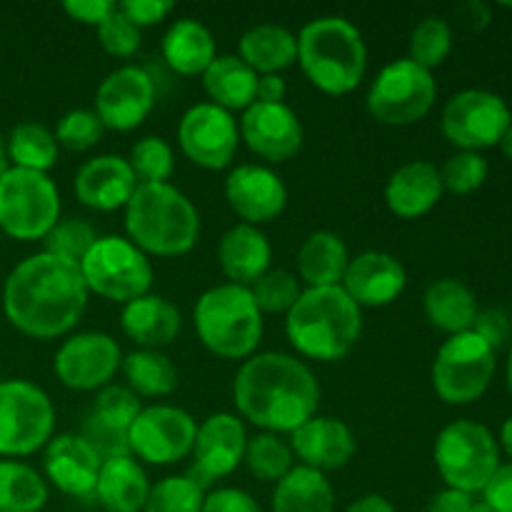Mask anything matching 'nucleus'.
Returning <instances> with one entry per match:
<instances>
[{"label": "nucleus", "mask_w": 512, "mask_h": 512, "mask_svg": "<svg viewBox=\"0 0 512 512\" xmlns=\"http://www.w3.org/2000/svg\"><path fill=\"white\" fill-rule=\"evenodd\" d=\"M88 295L78 263L40 250L20 260L5 278L3 313L28 338H63L83 318Z\"/></svg>", "instance_id": "f257e3e1"}, {"label": "nucleus", "mask_w": 512, "mask_h": 512, "mask_svg": "<svg viewBox=\"0 0 512 512\" xmlns=\"http://www.w3.org/2000/svg\"><path fill=\"white\" fill-rule=\"evenodd\" d=\"M240 418L263 433H295L315 418L320 385L313 370L288 353H255L243 360L233 383Z\"/></svg>", "instance_id": "f03ea898"}, {"label": "nucleus", "mask_w": 512, "mask_h": 512, "mask_svg": "<svg viewBox=\"0 0 512 512\" xmlns=\"http://www.w3.org/2000/svg\"><path fill=\"white\" fill-rule=\"evenodd\" d=\"M363 310L335 288H305L285 315V335L300 358L338 363L358 345Z\"/></svg>", "instance_id": "7ed1b4c3"}, {"label": "nucleus", "mask_w": 512, "mask_h": 512, "mask_svg": "<svg viewBox=\"0 0 512 512\" xmlns=\"http://www.w3.org/2000/svg\"><path fill=\"white\" fill-rule=\"evenodd\" d=\"M125 233L145 255L178 258L198 243L200 213L175 185L140 183L125 205Z\"/></svg>", "instance_id": "20e7f679"}, {"label": "nucleus", "mask_w": 512, "mask_h": 512, "mask_svg": "<svg viewBox=\"0 0 512 512\" xmlns=\"http://www.w3.org/2000/svg\"><path fill=\"white\" fill-rule=\"evenodd\" d=\"M298 63L305 78L328 95H348L363 83L368 45L343 15H320L300 28Z\"/></svg>", "instance_id": "39448f33"}, {"label": "nucleus", "mask_w": 512, "mask_h": 512, "mask_svg": "<svg viewBox=\"0 0 512 512\" xmlns=\"http://www.w3.org/2000/svg\"><path fill=\"white\" fill-rule=\"evenodd\" d=\"M200 343L223 360H248L263 340V313L250 288L223 283L198 298L193 310Z\"/></svg>", "instance_id": "423d86ee"}, {"label": "nucleus", "mask_w": 512, "mask_h": 512, "mask_svg": "<svg viewBox=\"0 0 512 512\" xmlns=\"http://www.w3.org/2000/svg\"><path fill=\"white\" fill-rule=\"evenodd\" d=\"M500 445L493 430L475 420H453L435 438L433 458L450 490L478 495L500 468Z\"/></svg>", "instance_id": "0eeeda50"}, {"label": "nucleus", "mask_w": 512, "mask_h": 512, "mask_svg": "<svg viewBox=\"0 0 512 512\" xmlns=\"http://www.w3.org/2000/svg\"><path fill=\"white\" fill-rule=\"evenodd\" d=\"M60 220V193L48 173L8 165L0 175V230L13 240L33 243Z\"/></svg>", "instance_id": "6e6552de"}, {"label": "nucleus", "mask_w": 512, "mask_h": 512, "mask_svg": "<svg viewBox=\"0 0 512 512\" xmlns=\"http://www.w3.org/2000/svg\"><path fill=\"white\" fill-rule=\"evenodd\" d=\"M80 273L90 293L123 305L148 295L153 285L150 258L123 235H100L80 260Z\"/></svg>", "instance_id": "1a4fd4ad"}, {"label": "nucleus", "mask_w": 512, "mask_h": 512, "mask_svg": "<svg viewBox=\"0 0 512 512\" xmlns=\"http://www.w3.org/2000/svg\"><path fill=\"white\" fill-rule=\"evenodd\" d=\"M55 405L30 380H0V458H25L50 443Z\"/></svg>", "instance_id": "9d476101"}, {"label": "nucleus", "mask_w": 512, "mask_h": 512, "mask_svg": "<svg viewBox=\"0 0 512 512\" xmlns=\"http://www.w3.org/2000/svg\"><path fill=\"white\" fill-rule=\"evenodd\" d=\"M498 368V353L483 338L450 335L433 360V390L443 403L470 405L488 393Z\"/></svg>", "instance_id": "9b49d317"}, {"label": "nucleus", "mask_w": 512, "mask_h": 512, "mask_svg": "<svg viewBox=\"0 0 512 512\" xmlns=\"http://www.w3.org/2000/svg\"><path fill=\"white\" fill-rule=\"evenodd\" d=\"M438 83L433 73L410 58H398L385 65L368 90V113L390 128L415 125L433 110Z\"/></svg>", "instance_id": "f8f14e48"}, {"label": "nucleus", "mask_w": 512, "mask_h": 512, "mask_svg": "<svg viewBox=\"0 0 512 512\" xmlns=\"http://www.w3.org/2000/svg\"><path fill=\"white\" fill-rule=\"evenodd\" d=\"M510 125L512 113L503 95L483 88H468L450 95L440 115L445 140L468 153L495 148Z\"/></svg>", "instance_id": "ddd939ff"}, {"label": "nucleus", "mask_w": 512, "mask_h": 512, "mask_svg": "<svg viewBox=\"0 0 512 512\" xmlns=\"http://www.w3.org/2000/svg\"><path fill=\"white\" fill-rule=\"evenodd\" d=\"M198 423L175 405H148L128 428L130 455L138 463L175 465L193 455Z\"/></svg>", "instance_id": "4468645a"}, {"label": "nucleus", "mask_w": 512, "mask_h": 512, "mask_svg": "<svg viewBox=\"0 0 512 512\" xmlns=\"http://www.w3.org/2000/svg\"><path fill=\"white\" fill-rule=\"evenodd\" d=\"M178 145L190 163L205 170H223L240 148L238 120L233 113L208 103H195L178 123Z\"/></svg>", "instance_id": "2eb2a0df"}, {"label": "nucleus", "mask_w": 512, "mask_h": 512, "mask_svg": "<svg viewBox=\"0 0 512 512\" xmlns=\"http://www.w3.org/2000/svg\"><path fill=\"white\" fill-rule=\"evenodd\" d=\"M123 365V350L108 333H75L58 348L53 370L68 390H103Z\"/></svg>", "instance_id": "dca6fc26"}, {"label": "nucleus", "mask_w": 512, "mask_h": 512, "mask_svg": "<svg viewBox=\"0 0 512 512\" xmlns=\"http://www.w3.org/2000/svg\"><path fill=\"white\" fill-rule=\"evenodd\" d=\"M155 105V83L140 65H120L95 90V115L103 128L130 133L140 128Z\"/></svg>", "instance_id": "f3484780"}, {"label": "nucleus", "mask_w": 512, "mask_h": 512, "mask_svg": "<svg viewBox=\"0 0 512 512\" xmlns=\"http://www.w3.org/2000/svg\"><path fill=\"white\" fill-rule=\"evenodd\" d=\"M245 448H248V433L238 415L213 413L198 425L193 445L195 465L190 478L198 485L208 488L213 480L228 478L243 465Z\"/></svg>", "instance_id": "a211bd4d"}, {"label": "nucleus", "mask_w": 512, "mask_h": 512, "mask_svg": "<svg viewBox=\"0 0 512 512\" xmlns=\"http://www.w3.org/2000/svg\"><path fill=\"white\" fill-rule=\"evenodd\" d=\"M240 140L268 163H288L305 143V128L288 103H253L238 120Z\"/></svg>", "instance_id": "6ab92c4d"}, {"label": "nucleus", "mask_w": 512, "mask_h": 512, "mask_svg": "<svg viewBox=\"0 0 512 512\" xmlns=\"http://www.w3.org/2000/svg\"><path fill=\"white\" fill-rule=\"evenodd\" d=\"M225 200L245 225H268L288 205V188L283 178L268 165H235L225 178Z\"/></svg>", "instance_id": "aec40b11"}, {"label": "nucleus", "mask_w": 512, "mask_h": 512, "mask_svg": "<svg viewBox=\"0 0 512 512\" xmlns=\"http://www.w3.org/2000/svg\"><path fill=\"white\" fill-rule=\"evenodd\" d=\"M405 285H408V273L395 255L383 250H365L350 258L340 288L363 310L395 303L403 295Z\"/></svg>", "instance_id": "412c9836"}, {"label": "nucleus", "mask_w": 512, "mask_h": 512, "mask_svg": "<svg viewBox=\"0 0 512 512\" xmlns=\"http://www.w3.org/2000/svg\"><path fill=\"white\" fill-rule=\"evenodd\" d=\"M133 168L123 155H95L85 160L75 173V198L90 210L98 213H113L128 205L138 188Z\"/></svg>", "instance_id": "4be33fe9"}, {"label": "nucleus", "mask_w": 512, "mask_h": 512, "mask_svg": "<svg viewBox=\"0 0 512 512\" xmlns=\"http://www.w3.org/2000/svg\"><path fill=\"white\" fill-rule=\"evenodd\" d=\"M45 475L50 483L70 498H90L100 475V455L83 435H53L45 445Z\"/></svg>", "instance_id": "5701e85b"}, {"label": "nucleus", "mask_w": 512, "mask_h": 512, "mask_svg": "<svg viewBox=\"0 0 512 512\" xmlns=\"http://www.w3.org/2000/svg\"><path fill=\"white\" fill-rule=\"evenodd\" d=\"M290 450L300 465L328 473V470L345 468L353 460L358 443L348 423L328 415H315L295 433H290Z\"/></svg>", "instance_id": "b1692460"}, {"label": "nucleus", "mask_w": 512, "mask_h": 512, "mask_svg": "<svg viewBox=\"0 0 512 512\" xmlns=\"http://www.w3.org/2000/svg\"><path fill=\"white\" fill-rule=\"evenodd\" d=\"M443 193L438 165L430 160H410L393 170L385 183V205L398 218L415 220L428 215L440 203Z\"/></svg>", "instance_id": "393cba45"}, {"label": "nucleus", "mask_w": 512, "mask_h": 512, "mask_svg": "<svg viewBox=\"0 0 512 512\" xmlns=\"http://www.w3.org/2000/svg\"><path fill=\"white\" fill-rule=\"evenodd\" d=\"M120 328H123L125 338L133 340L138 348L160 350L175 343L180 328H183V318L168 298L148 293L123 305Z\"/></svg>", "instance_id": "a878e982"}, {"label": "nucleus", "mask_w": 512, "mask_h": 512, "mask_svg": "<svg viewBox=\"0 0 512 512\" xmlns=\"http://www.w3.org/2000/svg\"><path fill=\"white\" fill-rule=\"evenodd\" d=\"M270 260H273L270 240L255 225H233L218 243L220 270L233 285L250 288L260 275L268 273Z\"/></svg>", "instance_id": "bb28decb"}, {"label": "nucleus", "mask_w": 512, "mask_h": 512, "mask_svg": "<svg viewBox=\"0 0 512 512\" xmlns=\"http://www.w3.org/2000/svg\"><path fill=\"white\" fill-rule=\"evenodd\" d=\"M95 498L108 512H143L150 495V480L133 455L103 460Z\"/></svg>", "instance_id": "cd10ccee"}, {"label": "nucleus", "mask_w": 512, "mask_h": 512, "mask_svg": "<svg viewBox=\"0 0 512 512\" xmlns=\"http://www.w3.org/2000/svg\"><path fill=\"white\" fill-rule=\"evenodd\" d=\"M423 310L428 323L450 338V335L473 330L475 318L480 313V305L473 290L463 280L440 278L435 283H430L428 290H425Z\"/></svg>", "instance_id": "c85d7f7f"}, {"label": "nucleus", "mask_w": 512, "mask_h": 512, "mask_svg": "<svg viewBox=\"0 0 512 512\" xmlns=\"http://www.w3.org/2000/svg\"><path fill=\"white\" fill-rule=\"evenodd\" d=\"M163 60L178 75H203L218 50L208 25L195 18H180L170 23L163 35Z\"/></svg>", "instance_id": "c756f323"}, {"label": "nucleus", "mask_w": 512, "mask_h": 512, "mask_svg": "<svg viewBox=\"0 0 512 512\" xmlns=\"http://www.w3.org/2000/svg\"><path fill=\"white\" fill-rule=\"evenodd\" d=\"M350 253L345 240L330 230H315L298 250V280L308 288H335L343 283Z\"/></svg>", "instance_id": "7c9ffc66"}, {"label": "nucleus", "mask_w": 512, "mask_h": 512, "mask_svg": "<svg viewBox=\"0 0 512 512\" xmlns=\"http://www.w3.org/2000/svg\"><path fill=\"white\" fill-rule=\"evenodd\" d=\"M238 58L258 75H280V70L298 63V38L283 25H253L240 38Z\"/></svg>", "instance_id": "2f4dec72"}, {"label": "nucleus", "mask_w": 512, "mask_h": 512, "mask_svg": "<svg viewBox=\"0 0 512 512\" xmlns=\"http://www.w3.org/2000/svg\"><path fill=\"white\" fill-rule=\"evenodd\" d=\"M203 88L210 103L228 113H245L255 103L258 73L250 70L238 55H215L203 73Z\"/></svg>", "instance_id": "473e14b6"}, {"label": "nucleus", "mask_w": 512, "mask_h": 512, "mask_svg": "<svg viewBox=\"0 0 512 512\" xmlns=\"http://www.w3.org/2000/svg\"><path fill=\"white\" fill-rule=\"evenodd\" d=\"M273 512H335V490L325 473L295 465L275 483Z\"/></svg>", "instance_id": "72a5a7b5"}, {"label": "nucleus", "mask_w": 512, "mask_h": 512, "mask_svg": "<svg viewBox=\"0 0 512 512\" xmlns=\"http://www.w3.org/2000/svg\"><path fill=\"white\" fill-rule=\"evenodd\" d=\"M120 370L138 398H168L178 388V370L163 350H133L123 355Z\"/></svg>", "instance_id": "f704fd0d"}, {"label": "nucleus", "mask_w": 512, "mask_h": 512, "mask_svg": "<svg viewBox=\"0 0 512 512\" xmlns=\"http://www.w3.org/2000/svg\"><path fill=\"white\" fill-rule=\"evenodd\" d=\"M58 153L60 145L53 130L33 120L15 125L5 143V155L13 160V168L35 170V173H48L58 163Z\"/></svg>", "instance_id": "c9c22d12"}, {"label": "nucleus", "mask_w": 512, "mask_h": 512, "mask_svg": "<svg viewBox=\"0 0 512 512\" xmlns=\"http://www.w3.org/2000/svg\"><path fill=\"white\" fill-rule=\"evenodd\" d=\"M48 503L43 475L20 460H0V512H40Z\"/></svg>", "instance_id": "e433bc0d"}, {"label": "nucleus", "mask_w": 512, "mask_h": 512, "mask_svg": "<svg viewBox=\"0 0 512 512\" xmlns=\"http://www.w3.org/2000/svg\"><path fill=\"white\" fill-rule=\"evenodd\" d=\"M243 465L263 483H278L295 468V455L280 435L260 433L248 438Z\"/></svg>", "instance_id": "4c0bfd02"}, {"label": "nucleus", "mask_w": 512, "mask_h": 512, "mask_svg": "<svg viewBox=\"0 0 512 512\" xmlns=\"http://www.w3.org/2000/svg\"><path fill=\"white\" fill-rule=\"evenodd\" d=\"M450 50H453V25L440 15H428L410 33L408 58L430 73L448 60Z\"/></svg>", "instance_id": "58836bf2"}, {"label": "nucleus", "mask_w": 512, "mask_h": 512, "mask_svg": "<svg viewBox=\"0 0 512 512\" xmlns=\"http://www.w3.org/2000/svg\"><path fill=\"white\" fill-rule=\"evenodd\" d=\"M205 488L190 475H170L150 485L143 512H203Z\"/></svg>", "instance_id": "ea45409f"}, {"label": "nucleus", "mask_w": 512, "mask_h": 512, "mask_svg": "<svg viewBox=\"0 0 512 512\" xmlns=\"http://www.w3.org/2000/svg\"><path fill=\"white\" fill-rule=\"evenodd\" d=\"M128 163L138 183H168L175 170L173 145L160 135H145L130 148Z\"/></svg>", "instance_id": "a19ab883"}, {"label": "nucleus", "mask_w": 512, "mask_h": 512, "mask_svg": "<svg viewBox=\"0 0 512 512\" xmlns=\"http://www.w3.org/2000/svg\"><path fill=\"white\" fill-rule=\"evenodd\" d=\"M250 293L263 315H288L303 288H300V280L288 270H268L250 285Z\"/></svg>", "instance_id": "79ce46f5"}, {"label": "nucleus", "mask_w": 512, "mask_h": 512, "mask_svg": "<svg viewBox=\"0 0 512 512\" xmlns=\"http://www.w3.org/2000/svg\"><path fill=\"white\" fill-rule=\"evenodd\" d=\"M100 235L95 233L93 225L83 218H65L55 223V228L45 235L43 245L45 253H53L58 258L70 260V263H78L88 255V250L93 248L95 240Z\"/></svg>", "instance_id": "37998d69"}, {"label": "nucleus", "mask_w": 512, "mask_h": 512, "mask_svg": "<svg viewBox=\"0 0 512 512\" xmlns=\"http://www.w3.org/2000/svg\"><path fill=\"white\" fill-rule=\"evenodd\" d=\"M488 160L483 153H468V150H458L445 160L440 168V178H443V188L453 195H470L480 190L488 180Z\"/></svg>", "instance_id": "c03bdc74"}, {"label": "nucleus", "mask_w": 512, "mask_h": 512, "mask_svg": "<svg viewBox=\"0 0 512 512\" xmlns=\"http://www.w3.org/2000/svg\"><path fill=\"white\" fill-rule=\"evenodd\" d=\"M103 133V123L95 115V110L88 108L68 110L55 125V140H58L60 148L70 150V153H83V150L95 148Z\"/></svg>", "instance_id": "a18cd8bd"}, {"label": "nucleus", "mask_w": 512, "mask_h": 512, "mask_svg": "<svg viewBox=\"0 0 512 512\" xmlns=\"http://www.w3.org/2000/svg\"><path fill=\"white\" fill-rule=\"evenodd\" d=\"M140 410H143L140 398L128 385H105L98 393V398H95L93 415L98 420H103L105 425H110V428H118L123 433H128V428L138 418Z\"/></svg>", "instance_id": "49530a36"}, {"label": "nucleus", "mask_w": 512, "mask_h": 512, "mask_svg": "<svg viewBox=\"0 0 512 512\" xmlns=\"http://www.w3.org/2000/svg\"><path fill=\"white\" fill-rule=\"evenodd\" d=\"M98 40L103 45V50L113 58H130L135 50L140 48V28H135L128 18L123 15V10L115 3L113 13L98 25Z\"/></svg>", "instance_id": "de8ad7c7"}, {"label": "nucleus", "mask_w": 512, "mask_h": 512, "mask_svg": "<svg viewBox=\"0 0 512 512\" xmlns=\"http://www.w3.org/2000/svg\"><path fill=\"white\" fill-rule=\"evenodd\" d=\"M83 435L85 440L90 443V448L100 455V460H110V458H123V455H130V445H128V433L118 428H110L105 425L103 420L95 418L93 413L88 415L83 425Z\"/></svg>", "instance_id": "09e8293b"}, {"label": "nucleus", "mask_w": 512, "mask_h": 512, "mask_svg": "<svg viewBox=\"0 0 512 512\" xmlns=\"http://www.w3.org/2000/svg\"><path fill=\"white\" fill-rule=\"evenodd\" d=\"M473 333L478 335V338H483L485 343L498 353L505 345H510L512 340V325L508 313L500 308L480 310L478 318H475L473 323Z\"/></svg>", "instance_id": "8fccbe9b"}, {"label": "nucleus", "mask_w": 512, "mask_h": 512, "mask_svg": "<svg viewBox=\"0 0 512 512\" xmlns=\"http://www.w3.org/2000/svg\"><path fill=\"white\" fill-rule=\"evenodd\" d=\"M118 8L135 28H150L168 18L175 10V3L170 0H123L118 3Z\"/></svg>", "instance_id": "3c124183"}, {"label": "nucleus", "mask_w": 512, "mask_h": 512, "mask_svg": "<svg viewBox=\"0 0 512 512\" xmlns=\"http://www.w3.org/2000/svg\"><path fill=\"white\" fill-rule=\"evenodd\" d=\"M203 512H263L250 493L240 488H218L205 493Z\"/></svg>", "instance_id": "603ef678"}, {"label": "nucleus", "mask_w": 512, "mask_h": 512, "mask_svg": "<svg viewBox=\"0 0 512 512\" xmlns=\"http://www.w3.org/2000/svg\"><path fill=\"white\" fill-rule=\"evenodd\" d=\"M483 500L495 512H512V460L500 463L490 483L485 485Z\"/></svg>", "instance_id": "864d4df0"}, {"label": "nucleus", "mask_w": 512, "mask_h": 512, "mask_svg": "<svg viewBox=\"0 0 512 512\" xmlns=\"http://www.w3.org/2000/svg\"><path fill=\"white\" fill-rule=\"evenodd\" d=\"M113 8L115 3L110 0H65L63 3V10L70 18L83 25H93V28H98L113 13Z\"/></svg>", "instance_id": "5fc2aeb1"}, {"label": "nucleus", "mask_w": 512, "mask_h": 512, "mask_svg": "<svg viewBox=\"0 0 512 512\" xmlns=\"http://www.w3.org/2000/svg\"><path fill=\"white\" fill-rule=\"evenodd\" d=\"M473 505V495L460 493V490H440L433 500L428 503L425 512H468Z\"/></svg>", "instance_id": "6e6d98bb"}, {"label": "nucleus", "mask_w": 512, "mask_h": 512, "mask_svg": "<svg viewBox=\"0 0 512 512\" xmlns=\"http://www.w3.org/2000/svg\"><path fill=\"white\" fill-rule=\"evenodd\" d=\"M285 85L283 75H258V90H255V103H285Z\"/></svg>", "instance_id": "4d7b16f0"}, {"label": "nucleus", "mask_w": 512, "mask_h": 512, "mask_svg": "<svg viewBox=\"0 0 512 512\" xmlns=\"http://www.w3.org/2000/svg\"><path fill=\"white\" fill-rule=\"evenodd\" d=\"M345 512H395V508L383 495H363V498L355 500Z\"/></svg>", "instance_id": "13d9d810"}, {"label": "nucleus", "mask_w": 512, "mask_h": 512, "mask_svg": "<svg viewBox=\"0 0 512 512\" xmlns=\"http://www.w3.org/2000/svg\"><path fill=\"white\" fill-rule=\"evenodd\" d=\"M463 13H465V20H468V25H473V28H485V25L490 23V8L485 3H478V0L465 5Z\"/></svg>", "instance_id": "bf43d9fd"}, {"label": "nucleus", "mask_w": 512, "mask_h": 512, "mask_svg": "<svg viewBox=\"0 0 512 512\" xmlns=\"http://www.w3.org/2000/svg\"><path fill=\"white\" fill-rule=\"evenodd\" d=\"M498 445L500 453H505L512 460V415L500 425V435H498Z\"/></svg>", "instance_id": "052dcab7"}, {"label": "nucleus", "mask_w": 512, "mask_h": 512, "mask_svg": "<svg viewBox=\"0 0 512 512\" xmlns=\"http://www.w3.org/2000/svg\"><path fill=\"white\" fill-rule=\"evenodd\" d=\"M498 148H500V153H503L505 158H508L510 163H512V125H510L508 130H505V135H503V138H500Z\"/></svg>", "instance_id": "680f3d73"}, {"label": "nucleus", "mask_w": 512, "mask_h": 512, "mask_svg": "<svg viewBox=\"0 0 512 512\" xmlns=\"http://www.w3.org/2000/svg\"><path fill=\"white\" fill-rule=\"evenodd\" d=\"M468 512H495V510L490 508V505L485 503L483 498H480V500H475V498H473V505H470V510H468Z\"/></svg>", "instance_id": "e2e57ef3"}, {"label": "nucleus", "mask_w": 512, "mask_h": 512, "mask_svg": "<svg viewBox=\"0 0 512 512\" xmlns=\"http://www.w3.org/2000/svg\"><path fill=\"white\" fill-rule=\"evenodd\" d=\"M5 170H8V155H5V143L3 138H0V175H3Z\"/></svg>", "instance_id": "0e129e2a"}, {"label": "nucleus", "mask_w": 512, "mask_h": 512, "mask_svg": "<svg viewBox=\"0 0 512 512\" xmlns=\"http://www.w3.org/2000/svg\"><path fill=\"white\" fill-rule=\"evenodd\" d=\"M508 390H510V395H512V340H510V345H508Z\"/></svg>", "instance_id": "69168bd1"}, {"label": "nucleus", "mask_w": 512, "mask_h": 512, "mask_svg": "<svg viewBox=\"0 0 512 512\" xmlns=\"http://www.w3.org/2000/svg\"><path fill=\"white\" fill-rule=\"evenodd\" d=\"M503 8H512V3H503Z\"/></svg>", "instance_id": "338daca9"}]
</instances>
